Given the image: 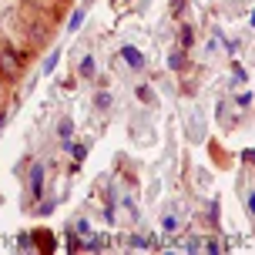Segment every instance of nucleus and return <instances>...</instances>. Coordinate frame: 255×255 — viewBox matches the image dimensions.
Segmentation results:
<instances>
[{"label":"nucleus","mask_w":255,"mask_h":255,"mask_svg":"<svg viewBox=\"0 0 255 255\" xmlns=\"http://www.w3.org/2000/svg\"><path fill=\"white\" fill-rule=\"evenodd\" d=\"M17 71H20V54L3 51L0 54V74H17Z\"/></svg>","instance_id":"f257e3e1"}]
</instances>
